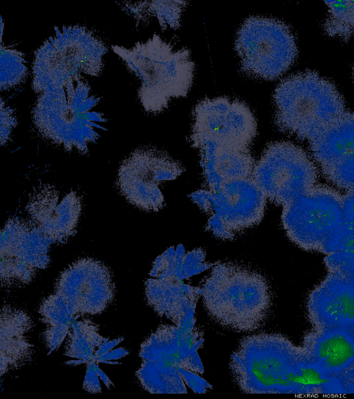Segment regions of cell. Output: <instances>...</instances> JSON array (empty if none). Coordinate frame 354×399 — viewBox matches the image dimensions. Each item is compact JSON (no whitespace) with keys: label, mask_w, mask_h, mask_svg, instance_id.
<instances>
[{"label":"cell","mask_w":354,"mask_h":399,"mask_svg":"<svg viewBox=\"0 0 354 399\" xmlns=\"http://www.w3.org/2000/svg\"><path fill=\"white\" fill-rule=\"evenodd\" d=\"M115 286L110 269L92 258H80L57 278L54 292L43 299L39 313L46 328L48 355L59 348L72 323L82 316L103 312L113 301Z\"/></svg>","instance_id":"cell-1"},{"label":"cell","mask_w":354,"mask_h":399,"mask_svg":"<svg viewBox=\"0 0 354 399\" xmlns=\"http://www.w3.org/2000/svg\"><path fill=\"white\" fill-rule=\"evenodd\" d=\"M32 112L33 123L45 139L66 151L85 154L100 136L107 119L94 110L100 98L80 76L64 87L39 94Z\"/></svg>","instance_id":"cell-2"},{"label":"cell","mask_w":354,"mask_h":399,"mask_svg":"<svg viewBox=\"0 0 354 399\" xmlns=\"http://www.w3.org/2000/svg\"><path fill=\"white\" fill-rule=\"evenodd\" d=\"M204 307L212 320L238 332L262 327L272 306V292L259 272L232 263H218L201 287Z\"/></svg>","instance_id":"cell-3"},{"label":"cell","mask_w":354,"mask_h":399,"mask_svg":"<svg viewBox=\"0 0 354 399\" xmlns=\"http://www.w3.org/2000/svg\"><path fill=\"white\" fill-rule=\"evenodd\" d=\"M306 362L301 346L279 333H259L241 341L230 367L245 393L298 394Z\"/></svg>","instance_id":"cell-4"},{"label":"cell","mask_w":354,"mask_h":399,"mask_svg":"<svg viewBox=\"0 0 354 399\" xmlns=\"http://www.w3.org/2000/svg\"><path fill=\"white\" fill-rule=\"evenodd\" d=\"M111 48L140 80L138 96L147 112L160 113L171 98L188 94L195 70L188 48L176 49L157 34L131 48L113 45Z\"/></svg>","instance_id":"cell-5"},{"label":"cell","mask_w":354,"mask_h":399,"mask_svg":"<svg viewBox=\"0 0 354 399\" xmlns=\"http://www.w3.org/2000/svg\"><path fill=\"white\" fill-rule=\"evenodd\" d=\"M273 99L278 129L308 141L346 112L344 98L335 85L311 71L283 80Z\"/></svg>","instance_id":"cell-6"},{"label":"cell","mask_w":354,"mask_h":399,"mask_svg":"<svg viewBox=\"0 0 354 399\" xmlns=\"http://www.w3.org/2000/svg\"><path fill=\"white\" fill-rule=\"evenodd\" d=\"M106 52L104 42L84 26L55 27L54 33L35 53L33 90L40 94L64 87L68 80L82 76V73L99 76Z\"/></svg>","instance_id":"cell-7"},{"label":"cell","mask_w":354,"mask_h":399,"mask_svg":"<svg viewBox=\"0 0 354 399\" xmlns=\"http://www.w3.org/2000/svg\"><path fill=\"white\" fill-rule=\"evenodd\" d=\"M203 341V332L196 326H160L140 346L142 364L136 375L143 388L151 393H186L180 369L203 373L197 353Z\"/></svg>","instance_id":"cell-8"},{"label":"cell","mask_w":354,"mask_h":399,"mask_svg":"<svg viewBox=\"0 0 354 399\" xmlns=\"http://www.w3.org/2000/svg\"><path fill=\"white\" fill-rule=\"evenodd\" d=\"M281 223L297 247L325 254L344 224V195L329 186L315 185L283 206Z\"/></svg>","instance_id":"cell-9"},{"label":"cell","mask_w":354,"mask_h":399,"mask_svg":"<svg viewBox=\"0 0 354 399\" xmlns=\"http://www.w3.org/2000/svg\"><path fill=\"white\" fill-rule=\"evenodd\" d=\"M235 49L241 69L259 79L274 80L292 65L298 54L290 27L275 18L250 16L239 29Z\"/></svg>","instance_id":"cell-10"},{"label":"cell","mask_w":354,"mask_h":399,"mask_svg":"<svg viewBox=\"0 0 354 399\" xmlns=\"http://www.w3.org/2000/svg\"><path fill=\"white\" fill-rule=\"evenodd\" d=\"M252 177L267 200L283 207L316 185L317 170L301 148L275 141L265 148Z\"/></svg>","instance_id":"cell-11"},{"label":"cell","mask_w":354,"mask_h":399,"mask_svg":"<svg viewBox=\"0 0 354 399\" xmlns=\"http://www.w3.org/2000/svg\"><path fill=\"white\" fill-rule=\"evenodd\" d=\"M185 251L182 245L171 247L153 262L149 278L145 281L148 304L160 317H165L183 328L195 326L196 303L202 296L201 287L185 283L182 272Z\"/></svg>","instance_id":"cell-12"},{"label":"cell","mask_w":354,"mask_h":399,"mask_svg":"<svg viewBox=\"0 0 354 399\" xmlns=\"http://www.w3.org/2000/svg\"><path fill=\"white\" fill-rule=\"evenodd\" d=\"M184 170L180 162L163 151L139 148L121 163L116 185L133 206L146 211H158L165 204L160 184L176 179Z\"/></svg>","instance_id":"cell-13"},{"label":"cell","mask_w":354,"mask_h":399,"mask_svg":"<svg viewBox=\"0 0 354 399\" xmlns=\"http://www.w3.org/2000/svg\"><path fill=\"white\" fill-rule=\"evenodd\" d=\"M52 245L29 220L9 218L1 231V287H19L31 283L39 270L48 266Z\"/></svg>","instance_id":"cell-14"},{"label":"cell","mask_w":354,"mask_h":399,"mask_svg":"<svg viewBox=\"0 0 354 399\" xmlns=\"http://www.w3.org/2000/svg\"><path fill=\"white\" fill-rule=\"evenodd\" d=\"M190 142L208 141L218 145L249 148L257 134V123L243 102L227 97L205 98L193 111Z\"/></svg>","instance_id":"cell-15"},{"label":"cell","mask_w":354,"mask_h":399,"mask_svg":"<svg viewBox=\"0 0 354 399\" xmlns=\"http://www.w3.org/2000/svg\"><path fill=\"white\" fill-rule=\"evenodd\" d=\"M206 190L209 201L207 213L221 221L230 240L263 218L267 198L252 177L223 181Z\"/></svg>","instance_id":"cell-16"},{"label":"cell","mask_w":354,"mask_h":399,"mask_svg":"<svg viewBox=\"0 0 354 399\" xmlns=\"http://www.w3.org/2000/svg\"><path fill=\"white\" fill-rule=\"evenodd\" d=\"M309 144L325 177L339 188L354 189V112L346 111Z\"/></svg>","instance_id":"cell-17"},{"label":"cell","mask_w":354,"mask_h":399,"mask_svg":"<svg viewBox=\"0 0 354 399\" xmlns=\"http://www.w3.org/2000/svg\"><path fill=\"white\" fill-rule=\"evenodd\" d=\"M82 208V197L77 192L63 193L53 185L39 184L30 194L26 209L31 223L58 244L75 234Z\"/></svg>","instance_id":"cell-18"},{"label":"cell","mask_w":354,"mask_h":399,"mask_svg":"<svg viewBox=\"0 0 354 399\" xmlns=\"http://www.w3.org/2000/svg\"><path fill=\"white\" fill-rule=\"evenodd\" d=\"M306 311L313 330L354 332V283L346 276L328 272L310 292Z\"/></svg>","instance_id":"cell-19"},{"label":"cell","mask_w":354,"mask_h":399,"mask_svg":"<svg viewBox=\"0 0 354 399\" xmlns=\"http://www.w3.org/2000/svg\"><path fill=\"white\" fill-rule=\"evenodd\" d=\"M301 347L307 361L333 382L353 360L354 332L342 329H313L304 336Z\"/></svg>","instance_id":"cell-20"},{"label":"cell","mask_w":354,"mask_h":399,"mask_svg":"<svg viewBox=\"0 0 354 399\" xmlns=\"http://www.w3.org/2000/svg\"><path fill=\"white\" fill-rule=\"evenodd\" d=\"M33 321L25 310L9 304L1 309L0 373L2 378L32 361L34 346L29 335Z\"/></svg>","instance_id":"cell-21"},{"label":"cell","mask_w":354,"mask_h":399,"mask_svg":"<svg viewBox=\"0 0 354 399\" xmlns=\"http://www.w3.org/2000/svg\"><path fill=\"white\" fill-rule=\"evenodd\" d=\"M191 143L199 151L203 177L207 190L223 181L252 177L256 162L250 148L225 147L208 141Z\"/></svg>","instance_id":"cell-22"},{"label":"cell","mask_w":354,"mask_h":399,"mask_svg":"<svg viewBox=\"0 0 354 399\" xmlns=\"http://www.w3.org/2000/svg\"><path fill=\"white\" fill-rule=\"evenodd\" d=\"M118 5L133 17L136 26L147 24L156 18L162 28L177 29L180 25L181 14L187 2L185 1H118Z\"/></svg>","instance_id":"cell-23"},{"label":"cell","mask_w":354,"mask_h":399,"mask_svg":"<svg viewBox=\"0 0 354 399\" xmlns=\"http://www.w3.org/2000/svg\"><path fill=\"white\" fill-rule=\"evenodd\" d=\"M67 336L65 355L77 359L79 364L94 360L98 348L108 339L101 335L98 326L88 319L75 321Z\"/></svg>","instance_id":"cell-24"},{"label":"cell","mask_w":354,"mask_h":399,"mask_svg":"<svg viewBox=\"0 0 354 399\" xmlns=\"http://www.w3.org/2000/svg\"><path fill=\"white\" fill-rule=\"evenodd\" d=\"M328 272L348 276L354 273V229L345 224L325 253Z\"/></svg>","instance_id":"cell-25"},{"label":"cell","mask_w":354,"mask_h":399,"mask_svg":"<svg viewBox=\"0 0 354 399\" xmlns=\"http://www.w3.org/2000/svg\"><path fill=\"white\" fill-rule=\"evenodd\" d=\"M328 15L323 23L329 36L349 41L354 39V1H326Z\"/></svg>","instance_id":"cell-26"},{"label":"cell","mask_w":354,"mask_h":399,"mask_svg":"<svg viewBox=\"0 0 354 399\" xmlns=\"http://www.w3.org/2000/svg\"><path fill=\"white\" fill-rule=\"evenodd\" d=\"M28 68L24 54L11 45L1 44L0 87L6 91L15 87L26 78Z\"/></svg>","instance_id":"cell-27"},{"label":"cell","mask_w":354,"mask_h":399,"mask_svg":"<svg viewBox=\"0 0 354 399\" xmlns=\"http://www.w3.org/2000/svg\"><path fill=\"white\" fill-rule=\"evenodd\" d=\"M17 117L10 106L1 99V145H6L10 140L12 130L17 126Z\"/></svg>","instance_id":"cell-28"},{"label":"cell","mask_w":354,"mask_h":399,"mask_svg":"<svg viewBox=\"0 0 354 399\" xmlns=\"http://www.w3.org/2000/svg\"><path fill=\"white\" fill-rule=\"evenodd\" d=\"M334 394H354V358L350 366L333 380Z\"/></svg>","instance_id":"cell-29"},{"label":"cell","mask_w":354,"mask_h":399,"mask_svg":"<svg viewBox=\"0 0 354 399\" xmlns=\"http://www.w3.org/2000/svg\"><path fill=\"white\" fill-rule=\"evenodd\" d=\"M180 374L185 384L195 393H203L212 387L205 380L193 371L180 368Z\"/></svg>","instance_id":"cell-30"},{"label":"cell","mask_w":354,"mask_h":399,"mask_svg":"<svg viewBox=\"0 0 354 399\" xmlns=\"http://www.w3.org/2000/svg\"><path fill=\"white\" fill-rule=\"evenodd\" d=\"M96 362L91 360L88 363L86 375L83 382V389L91 393L102 392L99 375L95 369Z\"/></svg>","instance_id":"cell-31"},{"label":"cell","mask_w":354,"mask_h":399,"mask_svg":"<svg viewBox=\"0 0 354 399\" xmlns=\"http://www.w3.org/2000/svg\"><path fill=\"white\" fill-rule=\"evenodd\" d=\"M344 224L354 229V189L344 195Z\"/></svg>","instance_id":"cell-32"},{"label":"cell","mask_w":354,"mask_h":399,"mask_svg":"<svg viewBox=\"0 0 354 399\" xmlns=\"http://www.w3.org/2000/svg\"><path fill=\"white\" fill-rule=\"evenodd\" d=\"M129 354V351L123 348H119L114 350H111L109 352L100 356L97 362H106L111 364H120L118 362H112L108 360H118Z\"/></svg>","instance_id":"cell-33"},{"label":"cell","mask_w":354,"mask_h":399,"mask_svg":"<svg viewBox=\"0 0 354 399\" xmlns=\"http://www.w3.org/2000/svg\"><path fill=\"white\" fill-rule=\"evenodd\" d=\"M123 339H124L123 337H119L110 341L109 339L108 338L98 348L95 355L94 361L97 362V360L100 356L111 351L115 346L121 343L123 341Z\"/></svg>","instance_id":"cell-34"},{"label":"cell","mask_w":354,"mask_h":399,"mask_svg":"<svg viewBox=\"0 0 354 399\" xmlns=\"http://www.w3.org/2000/svg\"><path fill=\"white\" fill-rule=\"evenodd\" d=\"M95 369L96 371L100 377V378L102 380V382L104 383V384L106 385V387H107V389H110L111 385H113V382L111 381V380L109 378V377H107V375L105 374V373H104L100 369V367L97 366V364H95Z\"/></svg>","instance_id":"cell-35"},{"label":"cell","mask_w":354,"mask_h":399,"mask_svg":"<svg viewBox=\"0 0 354 399\" xmlns=\"http://www.w3.org/2000/svg\"><path fill=\"white\" fill-rule=\"evenodd\" d=\"M346 277L348 278L354 283V273Z\"/></svg>","instance_id":"cell-36"},{"label":"cell","mask_w":354,"mask_h":399,"mask_svg":"<svg viewBox=\"0 0 354 399\" xmlns=\"http://www.w3.org/2000/svg\"><path fill=\"white\" fill-rule=\"evenodd\" d=\"M353 75H354V65H353Z\"/></svg>","instance_id":"cell-37"}]
</instances>
